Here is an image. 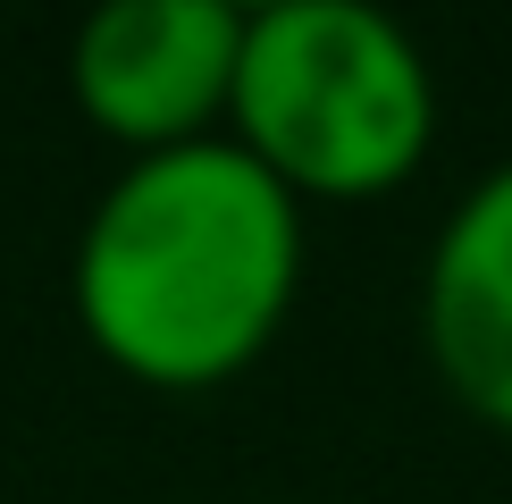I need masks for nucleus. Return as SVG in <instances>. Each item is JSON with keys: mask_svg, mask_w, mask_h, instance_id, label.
I'll use <instances>...</instances> for the list:
<instances>
[{"mask_svg": "<svg viewBox=\"0 0 512 504\" xmlns=\"http://www.w3.org/2000/svg\"><path fill=\"white\" fill-rule=\"evenodd\" d=\"M303 286V202L202 135L126 160L76 236V320L143 387H219L261 362Z\"/></svg>", "mask_w": 512, "mask_h": 504, "instance_id": "nucleus-1", "label": "nucleus"}, {"mask_svg": "<svg viewBox=\"0 0 512 504\" xmlns=\"http://www.w3.org/2000/svg\"><path fill=\"white\" fill-rule=\"evenodd\" d=\"M236 143L294 202H361L412 177L437 126L420 42L361 0H269L244 17Z\"/></svg>", "mask_w": 512, "mask_h": 504, "instance_id": "nucleus-2", "label": "nucleus"}, {"mask_svg": "<svg viewBox=\"0 0 512 504\" xmlns=\"http://www.w3.org/2000/svg\"><path fill=\"white\" fill-rule=\"evenodd\" d=\"M236 59H244V9H227V0H110L101 17H84L68 84L84 118L143 160L202 143L210 118H227Z\"/></svg>", "mask_w": 512, "mask_h": 504, "instance_id": "nucleus-3", "label": "nucleus"}, {"mask_svg": "<svg viewBox=\"0 0 512 504\" xmlns=\"http://www.w3.org/2000/svg\"><path fill=\"white\" fill-rule=\"evenodd\" d=\"M420 328L454 404L512 437V160L487 168L437 227L429 278H420Z\"/></svg>", "mask_w": 512, "mask_h": 504, "instance_id": "nucleus-4", "label": "nucleus"}]
</instances>
